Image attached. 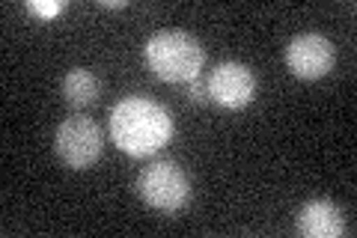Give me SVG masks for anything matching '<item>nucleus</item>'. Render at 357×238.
<instances>
[{"instance_id":"7","label":"nucleus","mask_w":357,"mask_h":238,"mask_svg":"<svg viewBox=\"0 0 357 238\" xmlns=\"http://www.w3.org/2000/svg\"><path fill=\"white\" fill-rule=\"evenodd\" d=\"M295 226L304 238H337L345 232V214L331 200H310L301 206Z\"/></svg>"},{"instance_id":"1","label":"nucleus","mask_w":357,"mask_h":238,"mask_svg":"<svg viewBox=\"0 0 357 238\" xmlns=\"http://www.w3.org/2000/svg\"><path fill=\"white\" fill-rule=\"evenodd\" d=\"M173 137V119L158 101L122 98L110 113V140L131 158H146L164 149Z\"/></svg>"},{"instance_id":"9","label":"nucleus","mask_w":357,"mask_h":238,"mask_svg":"<svg viewBox=\"0 0 357 238\" xmlns=\"http://www.w3.org/2000/svg\"><path fill=\"white\" fill-rule=\"evenodd\" d=\"M63 9H66L63 0H30L27 3V13L39 15V18H54V15H60Z\"/></svg>"},{"instance_id":"2","label":"nucleus","mask_w":357,"mask_h":238,"mask_svg":"<svg viewBox=\"0 0 357 238\" xmlns=\"http://www.w3.org/2000/svg\"><path fill=\"white\" fill-rule=\"evenodd\" d=\"M146 63L161 81L188 84L203 72L206 51L199 39L185 30H158L146 42Z\"/></svg>"},{"instance_id":"11","label":"nucleus","mask_w":357,"mask_h":238,"mask_svg":"<svg viewBox=\"0 0 357 238\" xmlns=\"http://www.w3.org/2000/svg\"><path fill=\"white\" fill-rule=\"evenodd\" d=\"M102 6H110V9H122L126 3H122V0H102Z\"/></svg>"},{"instance_id":"6","label":"nucleus","mask_w":357,"mask_h":238,"mask_svg":"<svg viewBox=\"0 0 357 238\" xmlns=\"http://www.w3.org/2000/svg\"><path fill=\"white\" fill-rule=\"evenodd\" d=\"M333 45L328 36H321V33H301L289 42L286 48V63L289 69H292L298 77H304V81H319V77H325L333 66Z\"/></svg>"},{"instance_id":"4","label":"nucleus","mask_w":357,"mask_h":238,"mask_svg":"<svg viewBox=\"0 0 357 238\" xmlns=\"http://www.w3.org/2000/svg\"><path fill=\"white\" fill-rule=\"evenodd\" d=\"M54 149H57L60 161L72 170H84L96 164V158L102 155V128L96 126L84 113L63 119L54 137Z\"/></svg>"},{"instance_id":"3","label":"nucleus","mask_w":357,"mask_h":238,"mask_svg":"<svg viewBox=\"0 0 357 238\" xmlns=\"http://www.w3.org/2000/svg\"><path fill=\"white\" fill-rule=\"evenodd\" d=\"M137 194L149 209L173 214L185 209L188 197H191V179L176 161H155L140 170Z\"/></svg>"},{"instance_id":"10","label":"nucleus","mask_w":357,"mask_h":238,"mask_svg":"<svg viewBox=\"0 0 357 238\" xmlns=\"http://www.w3.org/2000/svg\"><path fill=\"white\" fill-rule=\"evenodd\" d=\"M188 98H191L194 105H199V101H206V98H208V89H206V84L199 81V77L188 81Z\"/></svg>"},{"instance_id":"8","label":"nucleus","mask_w":357,"mask_h":238,"mask_svg":"<svg viewBox=\"0 0 357 238\" xmlns=\"http://www.w3.org/2000/svg\"><path fill=\"white\" fill-rule=\"evenodd\" d=\"M63 96L72 107H86L93 105L98 96V81L89 69H72L63 77Z\"/></svg>"},{"instance_id":"5","label":"nucleus","mask_w":357,"mask_h":238,"mask_svg":"<svg viewBox=\"0 0 357 238\" xmlns=\"http://www.w3.org/2000/svg\"><path fill=\"white\" fill-rule=\"evenodd\" d=\"M206 89L215 105L227 110H241L256 96V77L244 63H218L208 75Z\"/></svg>"}]
</instances>
